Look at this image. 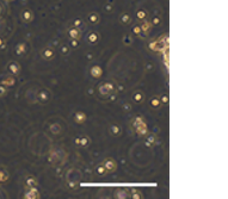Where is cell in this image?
Here are the masks:
<instances>
[{
    "label": "cell",
    "instance_id": "cell-1",
    "mask_svg": "<svg viewBox=\"0 0 228 199\" xmlns=\"http://www.w3.org/2000/svg\"><path fill=\"white\" fill-rule=\"evenodd\" d=\"M131 128L139 136H146L148 134V128L145 122V118L142 116H135L131 120Z\"/></svg>",
    "mask_w": 228,
    "mask_h": 199
},
{
    "label": "cell",
    "instance_id": "cell-2",
    "mask_svg": "<svg viewBox=\"0 0 228 199\" xmlns=\"http://www.w3.org/2000/svg\"><path fill=\"white\" fill-rule=\"evenodd\" d=\"M116 85L114 83V82H103L101 83L99 86H98V88H97V92L103 95V97H108V95H111V94H114V93H116Z\"/></svg>",
    "mask_w": 228,
    "mask_h": 199
},
{
    "label": "cell",
    "instance_id": "cell-3",
    "mask_svg": "<svg viewBox=\"0 0 228 199\" xmlns=\"http://www.w3.org/2000/svg\"><path fill=\"white\" fill-rule=\"evenodd\" d=\"M36 99L41 104H47V103H49L50 99H52V93H50V91L47 90V88H41V90L37 92Z\"/></svg>",
    "mask_w": 228,
    "mask_h": 199
},
{
    "label": "cell",
    "instance_id": "cell-4",
    "mask_svg": "<svg viewBox=\"0 0 228 199\" xmlns=\"http://www.w3.org/2000/svg\"><path fill=\"white\" fill-rule=\"evenodd\" d=\"M41 56H42V59L46 60V61H52L55 57V50L52 47H46V48L41 51Z\"/></svg>",
    "mask_w": 228,
    "mask_h": 199
},
{
    "label": "cell",
    "instance_id": "cell-5",
    "mask_svg": "<svg viewBox=\"0 0 228 199\" xmlns=\"http://www.w3.org/2000/svg\"><path fill=\"white\" fill-rule=\"evenodd\" d=\"M67 35L69 38H74V39H80L82 36V32L80 30V27H75V26H71L68 30H67Z\"/></svg>",
    "mask_w": 228,
    "mask_h": 199
},
{
    "label": "cell",
    "instance_id": "cell-6",
    "mask_svg": "<svg viewBox=\"0 0 228 199\" xmlns=\"http://www.w3.org/2000/svg\"><path fill=\"white\" fill-rule=\"evenodd\" d=\"M140 27H141L142 35H145V37H146L151 34V31H152V29H153V25H152V23H151L149 20L145 19V20H142V22H141Z\"/></svg>",
    "mask_w": 228,
    "mask_h": 199
},
{
    "label": "cell",
    "instance_id": "cell-7",
    "mask_svg": "<svg viewBox=\"0 0 228 199\" xmlns=\"http://www.w3.org/2000/svg\"><path fill=\"white\" fill-rule=\"evenodd\" d=\"M20 18L24 23H31L34 20V12L30 9H24L20 13Z\"/></svg>",
    "mask_w": 228,
    "mask_h": 199
},
{
    "label": "cell",
    "instance_id": "cell-8",
    "mask_svg": "<svg viewBox=\"0 0 228 199\" xmlns=\"http://www.w3.org/2000/svg\"><path fill=\"white\" fill-rule=\"evenodd\" d=\"M90 74L93 79H101L103 76V68L99 64H94L90 68Z\"/></svg>",
    "mask_w": 228,
    "mask_h": 199
},
{
    "label": "cell",
    "instance_id": "cell-9",
    "mask_svg": "<svg viewBox=\"0 0 228 199\" xmlns=\"http://www.w3.org/2000/svg\"><path fill=\"white\" fill-rule=\"evenodd\" d=\"M104 167L106 168V172L108 173H114L116 169H117V162L114 160V159H106L104 162Z\"/></svg>",
    "mask_w": 228,
    "mask_h": 199
},
{
    "label": "cell",
    "instance_id": "cell-10",
    "mask_svg": "<svg viewBox=\"0 0 228 199\" xmlns=\"http://www.w3.org/2000/svg\"><path fill=\"white\" fill-rule=\"evenodd\" d=\"M37 185H38V180L36 179V177H34V175H27L24 178V186L27 189L36 187Z\"/></svg>",
    "mask_w": 228,
    "mask_h": 199
},
{
    "label": "cell",
    "instance_id": "cell-11",
    "mask_svg": "<svg viewBox=\"0 0 228 199\" xmlns=\"http://www.w3.org/2000/svg\"><path fill=\"white\" fill-rule=\"evenodd\" d=\"M146 99V95L142 91H135L133 94H131V100L135 103V104H142Z\"/></svg>",
    "mask_w": 228,
    "mask_h": 199
},
{
    "label": "cell",
    "instance_id": "cell-12",
    "mask_svg": "<svg viewBox=\"0 0 228 199\" xmlns=\"http://www.w3.org/2000/svg\"><path fill=\"white\" fill-rule=\"evenodd\" d=\"M99 39H101V36H99V32H97V31H90L87 34V42L90 44H97L99 42Z\"/></svg>",
    "mask_w": 228,
    "mask_h": 199
},
{
    "label": "cell",
    "instance_id": "cell-13",
    "mask_svg": "<svg viewBox=\"0 0 228 199\" xmlns=\"http://www.w3.org/2000/svg\"><path fill=\"white\" fill-rule=\"evenodd\" d=\"M87 22H89L91 25H97V24H99V22H101V16H99V13H97V12H90V13L87 14Z\"/></svg>",
    "mask_w": 228,
    "mask_h": 199
},
{
    "label": "cell",
    "instance_id": "cell-14",
    "mask_svg": "<svg viewBox=\"0 0 228 199\" xmlns=\"http://www.w3.org/2000/svg\"><path fill=\"white\" fill-rule=\"evenodd\" d=\"M86 120H87V116L84 111H77L74 113V122L77 124H84Z\"/></svg>",
    "mask_w": 228,
    "mask_h": 199
},
{
    "label": "cell",
    "instance_id": "cell-15",
    "mask_svg": "<svg viewBox=\"0 0 228 199\" xmlns=\"http://www.w3.org/2000/svg\"><path fill=\"white\" fill-rule=\"evenodd\" d=\"M109 132L111 136H114V137H118L121 134H122V128L119 124L117 123H114V124H111L109 128Z\"/></svg>",
    "mask_w": 228,
    "mask_h": 199
},
{
    "label": "cell",
    "instance_id": "cell-16",
    "mask_svg": "<svg viewBox=\"0 0 228 199\" xmlns=\"http://www.w3.org/2000/svg\"><path fill=\"white\" fill-rule=\"evenodd\" d=\"M114 198L116 199H127L129 198V192L126 189H116L114 192Z\"/></svg>",
    "mask_w": 228,
    "mask_h": 199
},
{
    "label": "cell",
    "instance_id": "cell-17",
    "mask_svg": "<svg viewBox=\"0 0 228 199\" xmlns=\"http://www.w3.org/2000/svg\"><path fill=\"white\" fill-rule=\"evenodd\" d=\"M148 103H149V108H151V109H153V110L160 109V106H161V101H160V98H159L158 95L152 97Z\"/></svg>",
    "mask_w": 228,
    "mask_h": 199
},
{
    "label": "cell",
    "instance_id": "cell-18",
    "mask_svg": "<svg viewBox=\"0 0 228 199\" xmlns=\"http://www.w3.org/2000/svg\"><path fill=\"white\" fill-rule=\"evenodd\" d=\"M41 197L39 192L36 187H31V189H27V192L25 193V197L24 198H30V199H37Z\"/></svg>",
    "mask_w": 228,
    "mask_h": 199
},
{
    "label": "cell",
    "instance_id": "cell-19",
    "mask_svg": "<svg viewBox=\"0 0 228 199\" xmlns=\"http://www.w3.org/2000/svg\"><path fill=\"white\" fill-rule=\"evenodd\" d=\"M119 23L122 24V25H129L130 23H131V16L127 13V12H124V13H122L121 16H119Z\"/></svg>",
    "mask_w": 228,
    "mask_h": 199
},
{
    "label": "cell",
    "instance_id": "cell-20",
    "mask_svg": "<svg viewBox=\"0 0 228 199\" xmlns=\"http://www.w3.org/2000/svg\"><path fill=\"white\" fill-rule=\"evenodd\" d=\"M135 17H136L137 20L142 22V20L147 19V17H148V12H147L145 9H139V10H136V12H135Z\"/></svg>",
    "mask_w": 228,
    "mask_h": 199
},
{
    "label": "cell",
    "instance_id": "cell-21",
    "mask_svg": "<svg viewBox=\"0 0 228 199\" xmlns=\"http://www.w3.org/2000/svg\"><path fill=\"white\" fill-rule=\"evenodd\" d=\"M9 71L11 74H18L20 72V64L16 61H11L9 63Z\"/></svg>",
    "mask_w": 228,
    "mask_h": 199
},
{
    "label": "cell",
    "instance_id": "cell-22",
    "mask_svg": "<svg viewBox=\"0 0 228 199\" xmlns=\"http://www.w3.org/2000/svg\"><path fill=\"white\" fill-rule=\"evenodd\" d=\"M66 186H67V189L68 190H78L79 189V186H80V184H79V180H72V179H68L67 182H66Z\"/></svg>",
    "mask_w": 228,
    "mask_h": 199
},
{
    "label": "cell",
    "instance_id": "cell-23",
    "mask_svg": "<svg viewBox=\"0 0 228 199\" xmlns=\"http://www.w3.org/2000/svg\"><path fill=\"white\" fill-rule=\"evenodd\" d=\"M94 173L98 175V177H104V175H106V168L104 167V164L101 163V164H98V166H96V168H94Z\"/></svg>",
    "mask_w": 228,
    "mask_h": 199
},
{
    "label": "cell",
    "instance_id": "cell-24",
    "mask_svg": "<svg viewBox=\"0 0 228 199\" xmlns=\"http://www.w3.org/2000/svg\"><path fill=\"white\" fill-rule=\"evenodd\" d=\"M147 137H146V145L148 147H153L155 144V142H156V136H154V134H151V135H148L147 134Z\"/></svg>",
    "mask_w": 228,
    "mask_h": 199
},
{
    "label": "cell",
    "instance_id": "cell-25",
    "mask_svg": "<svg viewBox=\"0 0 228 199\" xmlns=\"http://www.w3.org/2000/svg\"><path fill=\"white\" fill-rule=\"evenodd\" d=\"M129 197L131 199H142L143 198V194L142 192H140L139 190H131L129 193Z\"/></svg>",
    "mask_w": 228,
    "mask_h": 199
},
{
    "label": "cell",
    "instance_id": "cell-26",
    "mask_svg": "<svg viewBox=\"0 0 228 199\" xmlns=\"http://www.w3.org/2000/svg\"><path fill=\"white\" fill-rule=\"evenodd\" d=\"M91 143V140L89 136H81L80 137V148H86Z\"/></svg>",
    "mask_w": 228,
    "mask_h": 199
},
{
    "label": "cell",
    "instance_id": "cell-27",
    "mask_svg": "<svg viewBox=\"0 0 228 199\" xmlns=\"http://www.w3.org/2000/svg\"><path fill=\"white\" fill-rule=\"evenodd\" d=\"M149 22L152 23L153 26H160L163 24V18H161V16H154L152 20H149Z\"/></svg>",
    "mask_w": 228,
    "mask_h": 199
},
{
    "label": "cell",
    "instance_id": "cell-28",
    "mask_svg": "<svg viewBox=\"0 0 228 199\" xmlns=\"http://www.w3.org/2000/svg\"><path fill=\"white\" fill-rule=\"evenodd\" d=\"M16 53L18 55H24L27 53V45L24 44V43L18 44L17 45V48H16Z\"/></svg>",
    "mask_w": 228,
    "mask_h": 199
},
{
    "label": "cell",
    "instance_id": "cell-29",
    "mask_svg": "<svg viewBox=\"0 0 228 199\" xmlns=\"http://www.w3.org/2000/svg\"><path fill=\"white\" fill-rule=\"evenodd\" d=\"M69 51H71V47L67 44H62L61 45V48H60V54L62 55V56H67V55L69 54Z\"/></svg>",
    "mask_w": 228,
    "mask_h": 199
},
{
    "label": "cell",
    "instance_id": "cell-30",
    "mask_svg": "<svg viewBox=\"0 0 228 199\" xmlns=\"http://www.w3.org/2000/svg\"><path fill=\"white\" fill-rule=\"evenodd\" d=\"M133 41H134V38L130 35H124L123 38H122V42H123L124 45H131L133 44Z\"/></svg>",
    "mask_w": 228,
    "mask_h": 199
},
{
    "label": "cell",
    "instance_id": "cell-31",
    "mask_svg": "<svg viewBox=\"0 0 228 199\" xmlns=\"http://www.w3.org/2000/svg\"><path fill=\"white\" fill-rule=\"evenodd\" d=\"M131 32L135 35V36L140 37L142 35V31H141V27H140V24H137V25H134V26L131 27Z\"/></svg>",
    "mask_w": 228,
    "mask_h": 199
},
{
    "label": "cell",
    "instance_id": "cell-32",
    "mask_svg": "<svg viewBox=\"0 0 228 199\" xmlns=\"http://www.w3.org/2000/svg\"><path fill=\"white\" fill-rule=\"evenodd\" d=\"M50 131H52L53 134H60V132H61V127H60V124H57V123L52 124V125H50Z\"/></svg>",
    "mask_w": 228,
    "mask_h": 199
},
{
    "label": "cell",
    "instance_id": "cell-33",
    "mask_svg": "<svg viewBox=\"0 0 228 199\" xmlns=\"http://www.w3.org/2000/svg\"><path fill=\"white\" fill-rule=\"evenodd\" d=\"M1 82H2V85H5V86H13V85H15V82H16V80H15L13 78L9 76V78L4 79Z\"/></svg>",
    "mask_w": 228,
    "mask_h": 199
},
{
    "label": "cell",
    "instance_id": "cell-34",
    "mask_svg": "<svg viewBox=\"0 0 228 199\" xmlns=\"http://www.w3.org/2000/svg\"><path fill=\"white\" fill-rule=\"evenodd\" d=\"M159 98H160V101H161V105H166V104H168V101H170V97H168L167 93L163 94V95L159 97Z\"/></svg>",
    "mask_w": 228,
    "mask_h": 199
},
{
    "label": "cell",
    "instance_id": "cell-35",
    "mask_svg": "<svg viewBox=\"0 0 228 199\" xmlns=\"http://www.w3.org/2000/svg\"><path fill=\"white\" fill-rule=\"evenodd\" d=\"M122 110H123L124 112H130V111L133 110V104H131V103H124V104L122 105Z\"/></svg>",
    "mask_w": 228,
    "mask_h": 199
},
{
    "label": "cell",
    "instance_id": "cell-36",
    "mask_svg": "<svg viewBox=\"0 0 228 199\" xmlns=\"http://www.w3.org/2000/svg\"><path fill=\"white\" fill-rule=\"evenodd\" d=\"M79 39H74V38H71V41H69V47L71 48H73V49H77V48H79Z\"/></svg>",
    "mask_w": 228,
    "mask_h": 199
},
{
    "label": "cell",
    "instance_id": "cell-37",
    "mask_svg": "<svg viewBox=\"0 0 228 199\" xmlns=\"http://www.w3.org/2000/svg\"><path fill=\"white\" fill-rule=\"evenodd\" d=\"M82 25V20L80 18H77L73 20V25L72 26H75V27H80Z\"/></svg>",
    "mask_w": 228,
    "mask_h": 199
},
{
    "label": "cell",
    "instance_id": "cell-38",
    "mask_svg": "<svg viewBox=\"0 0 228 199\" xmlns=\"http://www.w3.org/2000/svg\"><path fill=\"white\" fill-rule=\"evenodd\" d=\"M5 93H6V88L4 86H0V97L1 95H5Z\"/></svg>",
    "mask_w": 228,
    "mask_h": 199
},
{
    "label": "cell",
    "instance_id": "cell-39",
    "mask_svg": "<svg viewBox=\"0 0 228 199\" xmlns=\"http://www.w3.org/2000/svg\"><path fill=\"white\" fill-rule=\"evenodd\" d=\"M74 143L77 147H80V137H75V140H74Z\"/></svg>",
    "mask_w": 228,
    "mask_h": 199
},
{
    "label": "cell",
    "instance_id": "cell-40",
    "mask_svg": "<svg viewBox=\"0 0 228 199\" xmlns=\"http://www.w3.org/2000/svg\"><path fill=\"white\" fill-rule=\"evenodd\" d=\"M105 11H112V5H106L105 6Z\"/></svg>",
    "mask_w": 228,
    "mask_h": 199
},
{
    "label": "cell",
    "instance_id": "cell-41",
    "mask_svg": "<svg viewBox=\"0 0 228 199\" xmlns=\"http://www.w3.org/2000/svg\"><path fill=\"white\" fill-rule=\"evenodd\" d=\"M87 94L89 95H93V88H89L87 90Z\"/></svg>",
    "mask_w": 228,
    "mask_h": 199
},
{
    "label": "cell",
    "instance_id": "cell-42",
    "mask_svg": "<svg viewBox=\"0 0 228 199\" xmlns=\"http://www.w3.org/2000/svg\"><path fill=\"white\" fill-rule=\"evenodd\" d=\"M2 43H4V42H2V41H0V47H2V45H4Z\"/></svg>",
    "mask_w": 228,
    "mask_h": 199
},
{
    "label": "cell",
    "instance_id": "cell-43",
    "mask_svg": "<svg viewBox=\"0 0 228 199\" xmlns=\"http://www.w3.org/2000/svg\"><path fill=\"white\" fill-rule=\"evenodd\" d=\"M10 1H11V0H10Z\"/></svg>",
    "mask_w": 228,
    "mask_h": 199
}]
</instances>
